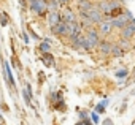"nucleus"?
I'll return each instance as SVG.
<instances>
[{
    "label": "nucleus",
    "instance_id": "obj_21",
    "mask_svg": "<svg viewBox=\"0 0 135 125\" xmlns=\"http://www.w3.org/2000/svg\"><path fill=\"white\" fill-rule=\"evenodd\" d=\"M76 125H92V122H91V119H83V120H80Z\"/></svg>",
    "mask_w": 135,
    "mask_h": 125
},
{
    "label": "nucleus",
    "instance_id": "obj_11",
    "mask_svg": "<svg viewBox=\"0 0 135 125\" xmlns=\"http://www.w3.org/2000/svg\"><path fill=\"white\" fill-rule=\"evenodd\" d=\"M3 70H5V79H7V82L10 86H15V78H13V73H11V70H10V67H8L7 62H3Z\"/></svg>",
    "mask_w": 135,
    "mask_h": 125
},
{
    "label": "nucleus",
    "instance_id": "obj_8",
    "mask_svg": "<svg viewBox=\"0 0 135 125\" xmlns=\"http://www.w3.org/2000/svg\"><path fill=\"white\" fill-rule=\"evenodd\" d=\"M111 30H113L111 21H102V22H99V32H100L102 35H108Z\"/></svg>",
    "mask_w": 135,
    "mask_h": 125
},
{
    "label": "nucleus",
    "instance_id": "obj_27",
    "mask_svg": "<svg viewBox=\"0 0 135 125\" xmlns=\"http://www.w3.org/2000/svg\"><path fill=\"white\" fill-rule=\"evenodd\" d=\"M30 2H33V0H30Z\"/></svg>",
    "mask_w": 135,
    "mask_h": 125
},
{
    "label": "nucleus",
    "instance_id": "obj_14",
    "mask_svg": "<svg viewBox=\"0 0 135 125\" xmlns=\"http://www.w3.org/2000/svg\"><path fill=\"white\" fill-rule=\"evenodd\" d=\"M113 57H121L122 54H124V51L119 48V44H116V46H111V52H110Z\"/></svg>",
    "mask_w": 135,
    "mask_h": 125
},
{
    "label": "nucleus",
    "instance_id": "obj_2",
    "mask_svg": "<svg viewBox=\"0 0 135 125\" xmlns=\"http://www.w3.org/2000/svg\"><path fill=\"white\" fill-rule=\"evenodd\" d=\"M132 21V14L129 13V11H121L118 16H114L113 18V21H111V24H113V27H126L129 22Z\"/></svg>",
    "mask_w": 135,
    "mask_h": 125
},
{
    "label": "nucleus",
    "instance_id": "obj_15",
    "mask_svg": "<svg viewBox=\"0 0 135 125\" xmlns=\"http://www.w3.org/2000/svg\"><path fill=\"white\" fill-rule=\"evenodd\" d=\"M107 105H108V101H107V100H105V101H102V103H99V105L95 106V114H102V112H105Z\"/></svg>",
    "mask_w": 135,
    "mask_h": 125
},
{
    "label": "nucleus",
    "instance_id": "obj_26",
    "mask_svg": "<svg viewBox=\"0 0 135 125\" xmlns=\"http://www.w3.org/2000/svg\"><path fill=\"white\" fill-rule=\"evenodd\" d=\"M80 2H84V0H80ZM89 2H91V0H89Z\"/></svg>",
    "mask_w": 135,
    "mask_h": 125
},
{
    "label": "nucleus",
    "instance_id": "obj_20",
    "mask_svg": "<svg viewBox=\"0 0 135 125\" xmlns=\"http://www.w3.org/2000/svg\"><path fill=\"white\" fill-rule=\"evenodd\" d=\"M91 122L92 123H99V116L95 112H91Z\"/></svg>",
    "mask_w": 135,
    "mask_h": 125
},
{
    "label": "nucleus",
    "instance_id": "obj_23",
    "mask_svg": "<svg viewBox=\"0 0 135 125\" xmlns=\"http://www.w3.org/2000/svg\"><path fill=\"white\" fill-rule=\"evenodd\" d=\"M103 125H113V120L111 119H105L103 120Z\"/></svg>",
    "mask_w": 135,
    "mask_h": 125
},
{
    "label": "nucleus",
    "instance_id": "obj_10",
    "mask_svg": "<svg viewBox=\"0 0 135 125\" xmlns=\"http://www.w3.org/2000/svg\"><path fill=\"white\" fill-rule=\"evenodd\" d=\"M48 21H49L51 29H52V27H56V25L60 22V14H59L57 11H49V14H48Z\"/></svg>",
    "mask_w": 135,
    "mask_h": 125
},
{
    "label": "nucleus",
    "instance_id": "obj_12",
    "mask_svg": "<svg viewBox=\"0 0 135 125\" xmlns=\"http://www.w3.org/2000/svg\"><path fill=\"white\" fill-rule=\"evenodd\" d=\"M111 46H113V44H110L108 41H100V43H99V48H100V52H102L103 55H108V54L111 52Z\"/></svg>",
    "mask_w": 135,
    "mask_h": 125
},
{
    "label": "nucleus",
    "instance_id": "obj_13",
    "mask_svg": "<svg viewBox=\"0 0 135 125\" xmlns=\"http://www.w3.org/2000/svg\"><path fill=\"white\" fill-rule=\"evenodd\" d=\"M41 60L45 62L46 67H51V65L54 64V57H52V54H49V52H43V54H41Z\"/></svg>",
    "mask_w": 135,
    "mask_h": 125
},
{
    "label": "nucleus",
    "instance_id": "obj_7",
    "mask_svg": "<svg viewBox=\"0 0 135 125\" xmlns=\"http://www.w3.org/2000/svg\"><path fill=\"white\" fill-rule=\"evenodd\" d=\"M60 21L62 22H78V18H76V14L72 11V10H65L62 14H60Z\"/></svg>",
    "mask_w": 135,
    "mask_h": 125
},
{
    "label": "nucleus",
    "instance_id": "obj_6",
    "mask_svg": "<svg viewBox=\"0 0 135 125\" xmlns=\"http://www.w3.org/2000/svg\"><path fill=\"white\" fill-rule=\"evenodd\" d=\"M135 35V21H132V22H129L126 27H122V32H121V37L124 38V40H129V38H132Z\"/></svg>",
    "mask_w": 135,
    "mask_h": 125
},
{
    "label": "nucleus",
    "instance_id": "obj_16",
    "mask_svg": "<svg viewBox=\"0 0 135 125\" xmlns=\"http://www.w3.org/2000/svg\"><path fill=\"white\" fill-rule=\"evenodd\" d=\"M0 24H2V25H7L8 24V14L5 11L0 13Z\"/></svg>",
    "mask_w": 135,
    "mask_h": 125
},
{
    "label": "nucleus",
    "instance_id": "obj_5",
    "mask_svg": "<svg viewBox=\"0 0 135 125\" xmlns=\"http://www.w3.org/2000/svg\"><path fill=\"white\" fill-rule=\"evenodd\" d=\"M30 10H32L33 13L43 14V13H46V10H48V5H46V2H45V0H33V2L30 3Z\"/></svg>",
    "mask_w": 135,
    "mask_h": 125
},
{
    "label": "nucleus",
    "instance_id": "obj_24",
    "mask_svg": "<svg viewBox=\"0 0 135 125\" xmlns=\"http://www.w3.org/2000/svg\"><path fill=\"white\" fill-rule=\"evenodd\" d=\"M56 2H57V3H60V5H65V3H69L70 0H56Z\"/></svg>",
    "mask_w": 135,
    "mask_h": 125
},
{
    "label": "nucleus",
    "instance_id": "obj_9",
    "mask_svg": "<svg viewBox=\"0 0 135 125\" xmlns=\"http://www.w3.org/2000/svg\"><path fill=\"white\" fill-rule=\"evenodd\" d=\"M52 32L59 37H67V22H59L56 27H52Z\"/></svg>",
    "mask_w": 135,
    "mask_h": 125
},
{
    "label": "nucleus",
    "instance_id": "obj_3",
    "mask_svg": "<svg viewBox=\"0 0 135 125\" xmlns=\"http://www.w3.org/2000/svg\"><path fill=\"white\" fill-rule=\"evenodd\" d=\"M80 14L84 16V18H88L89 21H92V24H94V22H102V11H100L99 8L91 7V8L86 10V11H81Z\"/></svg>",
    "mask_w": 135,
    "mask_h": 125
},
{
    "label": "nucleus",
    "instance_id": "obj_19",
    "mask_svg": "<svg viewBox=\"0 0 135 125\" xmlns=\"http://www.w3.org/2000/svg\"><path fill=\"white\" fill-rule=\"evenodd\" d=\"M57 2H56V0H51V2H49V11H56V8H57Z\"/></svg>",
    "mask_w": 135,
    "mask_h": 125
},
{
    "label": "nucleus",
    "instance_id": "obj_4",
    "mask_svg": "<svg viewBox=\"0 0 135 125\" xmlns=\"http://www.w3.org/2000/svg\"><path fill=\"white\" fill-rule=\"evenodd\" d=\"M81 29H83V25L80 22H69L67 24V37L75 38V37L81 35Z\"/></svg>",
    "mask_w": 135,
    "mask_h": 125
},
{
    "label": "nucleus",
    "instance_id": "obj_17",
    "mask_svg": "<svg viewBox=\"0 0 135 125\" xmlns=\"http://www.w3.org/2000/svg\"><path fill=\"white\" fill-rule=\"evenodd\" d=\"M127 75H129L127 70H119V71H116V78H119V79H124Z\"/></svg>",
    "mask_w": 135,
    "mask_h": 125
},
{
    "label": "nucleus",
    "instance_id": "obj_18",
    "mask_svg": "<svg viewBox=\"0 0 135 125\" xmlns=\"http://www.w3.org/2000/svg\"><path fill=\"white\" fill-rule=\"evenodd\" d=\"M38 49L41 51V54H43V52H48V51H49V44H48V43H41Z\"/></svg>",
    "mask_w": 135,
    "mask_h": 125
},
{
    "label": "nucleus",
    "instance_id": "obj_22",
    "mask_svg": "<svg viewBox=\"0 0 135 125\" xmlns=\"http://www.w3.org/2000/svg\"><path fill=\"white\" fill-rule=\"evenodd\" d=\"M80 117H81V120L88 119V111H80Z\"/></svg>",
    "mask_w": 135,
    "mask_h": 125
},
{
    "label": "nucleus",
    "instance_id": "obj_25",
    "mask_svg": "<svg viewBox=\"0 0 135 125\" xmlns=\"http://www.w3.org/2000/svg\"><path fill=\"white\" fill-rule=\"evenodd\" d=\"M133 76H135V68H133Z\"/></svg>",
    "mask_w": 135,
    "mask_h": 125
},
{
    "label": "nucleus",
    "instance_id": "obj_1",
    "mask_svg": "<svg viewBox=\"0 0 135 125\" xmlns=\"http://www.w3.org/2000/svg\"><path fill=\"white\" fill-rule=\"evenodd\" d=\"M83 43H84V49H94V48L100 43L99 32H95L94 29H89L88 33L83 35Z\"/></svg>",
    "mask_w": 135,
    "mask_h": 125
}]
</instances>
